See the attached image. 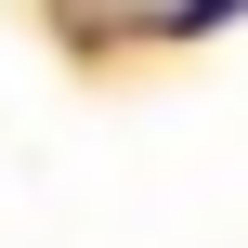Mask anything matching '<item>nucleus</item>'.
I'll return each mask as SVG.
<instances>
[{
	"instance_id": "f257e3e1",
	"label": "nucleus",
	"mask_w": 248,
	"mask_h": 248,
	"mask_svg": "<svg viewBox=\"0 0 248 248\" xmlns=\"http://www.w3.org/2000/svg\"><path fill=\"white\" fill-rule=\"evenodd\" d=\"M222 13H235V0H183V13H170V26H183V39H196V26H222Z\"/></svg>"
}]
</instances>
